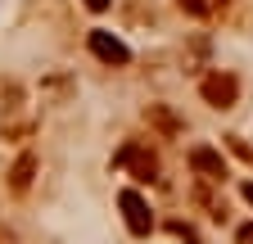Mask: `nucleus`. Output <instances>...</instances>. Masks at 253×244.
Here are the masks:
<instances>
[{"label": "nucleus", "instance_id": "nucleus-9", "mask_svg": "<svg viewBox=\"0 0 253 244\" xmlns=\"http://www.w3.org/2000/svg\"><path fill=\"white\" fill-rule=\"evenodd\" d=\"M235 240H240V244H253V222H249V226H240V231H235Z\"/></svg>", "mask_w": 253, "mask_h": 244}, {"label": "nucleus", "instance_id": "nucleus-11", "mask_svg": "<svg viewBox=\"0 0 253 244\" xmlns=\"http://www.w3.org/2000/svg\"><path fill=\"white\" fill-rule=\"evenodd\" d=\"M244 199H249V203H253V181H244Z\"/></svg>", "mask_w": 253, "mask_h": 244}, {"label": "nucleus", "instance_id": "nucleus-7", "mask_svg": "<svg viewBox=\"0 0 253 244\" xmlns=\"http://www.w3.org/2000/svg\"><path fill=\"white\" fill-rule=\"evenodd\" d=\"M176 5H181L185 14H195V18H199V14H208V0H176Z\"/></svg>", "mask_w": 253, "mask_h": 244}, {"label": "nucleus", "instance_id": "nucleus-2", "mask_svg": "<svg viewBox=\"0 0 253 244\" xmlns=\"http://www.w3.org/2000/svg\"><path fill=\"white\" fill-rule=\"evenodd\" d=\"M118 208H122L126 231H131V235H149V231H154V212H149V203L140 199V190H122V195H118Z\"/></svg>", "mask_w": 253, "mask_h": 244}, {"label": "nucleus", "instance_id": "nucleus-1", "mask_svg": "<svg viewBox=\"0 0 253 244\" xmlns=\"http://www.w3.org/2000/svg\"><path fill=\"white\" fill-rule=\"evenodd\" d=\"M199 95H204V104H212V109H231V104L240 100V81H235L231 73H208V77L199 81Z\"/></svg>", "mask_w": 253, "mask_h": 244}, {"label": "nucleus", "instance_id": "nucleus-8", "mask_svg": "<svg viewBox=\"0 0 253 244\" xmlns=\"http://www.w3.org/2000/svg\"><path fill=\"white\" fill-rule=\"evenodd\" d=\"M226 140H231V149H235V154H240V159H249V163H253V149H249V145H244L240 136H226Z\"/></svg>", "mask_w": 253, "mask_h": 244}, {"label": "nucleus", "instance_id": "nucleus-5", "mask_svg": "<svg viewBox=\"0 0 253 244\" xmlns=\"http://www.w3.org/2000/svg\"><path fill=\"white\" fill-rule=\"evenodd\" d=\"M190 167L204 172L208 181H226V159H221L217 149H208V145H199L195 154H190Z\"/></svg>", "mask_w": 253, "mask_h": 244}, {"label": "nucleus", "instance_id": "nucleus-3", "mask_svg": "<svg viewBox=\"0 0 253 244\" xmlns=\"http://www.w3.org/2000/svg\"><path fill=\"white\" fill-rule=\"evenodd\" d=\"M86 41H90V54L100 59V64H109V68H122V64H131V50H126L118 37H109L104 27H95V32H90Z\"/></svg>", "mask_w": 253, "mask_h": 244}, {"label": "nucleus", "instance_id": "nucleus-4", "mask_svg": "<svg viewBox=\"0 0 253 244\" xmlns=\"http://www.w3.org/2000/svg\"><path fill=\"white\" fill-rule=\"evenodd\" d=\"M118 163H122L126 172H131L136 181H154V176H158V159L149 154L145 145H136V140H131V145H126L122 154H118Z\"/></svg>", "mask_w": 253, "mask_h": 244}, {"label": "nucleus", "instance_id": "nucleus-6", "mask_svg": "<svg viewBox=\"0 0 253 244\" xmlns=\"http://www.w3.org/2000/svg\"><path fill=\"white\" fill-rule=\"evenodd\" d=\"M32 167H37V159H32V154H23V159L14 163V190H18V195L32 186Z\"/></svg>", "mask_w": 253, "mask_h": 244}, {"label": "nucleus", "instance_id": "nucleus-10", "mask_svg": "<svg viewBox=\"0 0 253 244\" xmlns=\"http://www.w3.org/2000/svg\"><path fill=\"white\" fill-rule=\"evenodd\" d=\"M82 5H86V9H95V14H104V9H109V0H82Z\"/></svg>", "mask_w": 253, "mask_h": 244}]
</instances>
